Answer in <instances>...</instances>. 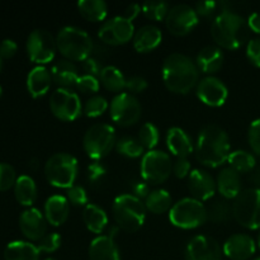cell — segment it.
<instances>
[{"label":"cell","mask_w":260,"mask_h":260,"mask_svg":"<svg viewBox=\"0 0 260 260\" xmlns=\"http://www.w3.org/2000/svg\"><path fill=\"white\" fill-rule=\"evenodd\" d=\"M196 63H197L200 71L205 74L217 73L223 65V52L220 47L213 45L205 46L201 48L200 52L196 57Z\"/></svg>","instance_id":"obj_28"},{"label":"cell","mask_w":260,"mask_h":260,"mask_svg":"<svg viewBox=\"0 0 260 260\" xmlns=\"http://www.w3.org/2000/svg\"><path fill=\"white\" fill-rule=\"evenodd\" d=\"M161 76L165 86L170 91L187 94L197 86L200 81V69L189 56L174 52L164 60Z\"/></svg>","instance_id":"obj_1"},{"label":"cell","mask_w":260,"mask_h":260,"mask_svg":"<svg viewBox=\"0 0 260 260\" xmlns=\"http://www.w3.org/2000/svg\"><path fill=\"white\" fill-rule=\"evenodd\" d=\"M79 164L75 156L68 152H56L51 155L45 164V177L56 188L73 187L78 177Z\"/></svg>","instance_id":"obj_6"},{"label":"cell","mask_w":260,"mask_h":260,"mask_svg":"<svg viewBox=\"0 0 260 260\" xmlns=\"http://www.w3.org/2000/svg\"><path fill=\"white\" fill-rule=\"evenodd\" d=\"M169 220L180 229H196L207 221V207L193 197H185L172 206Z\"/></svg>","instance_id":"obj_7"},{"label":"cell","mask_w":260,"mask_h":260,"mask_svg":"<svg viewBox=\"0 0 260 260\" xmlns=\"http://www.w3.org/2000/svg\"><path fill=\"white\" fill-rule=\"evenodd\" d=\"M169 9V4L167 2H146L141 5L142 13L147 18L154 20H161L167 18Z\"/></svg>","instance_id":"obj_40"},{"label":"cell","mask_w":260,"mask_h":260,"mask_svg":"<svg viewBox=\"0 0 260 260\" xmlns=\"http://www.w3.org/2000/svg\"><path fill=\"white\" fill-rule=\"evenodd\" d=\"M228 2H215V0H210V2H198L196 4V12L200 17L203 18H213L221 14V13L226 12L229 9Z\"/></svg>","instance_id":"obj_38"},{"label":"cell","mask_w":260,"mask_h":260,"mask_svg":"<svg viewBox=\"0 0 260 260\" xmlns=\"http://www.w3.org/2000/svg\"><path fill=\"white\" fill-rule=\"evenodd\" d=\"M188 187L193 198L198 201H207L215 196L217 184L211 173L205 169H193L188 175Z\"/></svg>","instance_id":"obj_19"},{"label":"cell","mask_w":260,"mask_h":260,"mask_svg":"<svg viewBox=\"0 0 260 260\" xmlns=\"http://www.w3.org/2000/svg\"><path fill=\"white\" fill-rule=\"evenodd\" d=\"M108 101L102 95H93L86 101L83 111L88 117H99L108 109Z\"/></svg>","instance_id":"obj_41"},{"label":"cell","mask_w":260,"mask_h":260,"mask_svg":"<svg viewBox=\"0 0 260 260\" xmlns=\"http://www.w3.org/2000/svg\"><path fill=\"white\" fill-rule=\"evenodd\" d=\"M126 79L123 73L113 65L104 66L99 75V81L106 89L111 91H121L126 88Z\"/></svg>","instance_id":"obj_34"},{"label":"cell","mask_w":260,"mask_h":260,"mask_svg":"<svg viewBox=\"0 0 260 260\" xmlns=\"http://www.w3.org/2000/svg\"><path fill=\"white\" fill-rule=\"evenodd\" d=\"M116 150L119 154L127 157H139L144 156L145 154V147L142 146L141 142L129 136H124L117 140Z\"/></svg>","instance_id":"obj_37"},{"label":"cell","mask_w":260,"mask_h":260,"mask_svg":"<svg viewBox=\"0 0 260 260\" xmlns=\"http://www.w3.org/2000/svg\"><path fill=\"white\" fill-rule=\"evenodd\" d=\"M90 260H121L119 250L114 239L108 235H99L93 239L89 245Z\"/></svg>","instance_id":"obj_24"},{"label":"cell","mask_w":260,"mask_h":260,"mask_svg":"<svg viewBox=\"0 0 260 260\" xmlns=\"http://www.w3.org/2000/svg\"><path fill=\"white\" fill-rule=\"evenodd\" d=\"M41 251L37 245L29 241L15 240L7 245L4 250L5 260H40Z\"/></svg>","instance_id":"obj_29"},{"label":"cell","mask_w":260,"mask_h":260,"mask_svg":"<svg viewBox=\"0 0 260 260\" xmlns=\"http://www.w3.org/2000/svg\"><path fill=\"white\" fill-rule=\"evenodd\" d=\"M116 131L108 123H94L86 129L83 146L86 155L93 160H101L116 146Z\"/></svg>","instance_id":"obj_8"},{"label":"cell","mask_w":260,"mask_h":260,"mask_svg":"<svg viewBox=\"0 0 260 260\" xmlns=\"http://www.w3.org/2000/svg\"><path fill=\"white\" fill-rule=\"evenodd\" d=\"M70 205L68 198L61 194H53L45 203V217L52 226H61L68 220Z\"/></svg>","instance_id":"obj_23"},{"label":"cell","mask_w":260,"mask_h":260,"mask_svg":"<svg viewBox=\"0 0 260 260\" xmlns=\"http://www.w3.org/2000/svg\"><path fill=\"white\" fill-rule=\"evenodd\" d=\"M25 47L30 61L42 66L43 63H48L55 57L57 50L56 37H53L46 29H35L28 36Z\"/></svg>","instance_id":"obj_13"},{"label":"cell","mask_w":260,"mask_h":260,"mask_svg":"<svg viewBox=\"0 0 260 260\" xmlns=\"http://www.w3.org/2000/svg\"><path fill=\"white\" fill-rule=\"evenodd\" d=\"M200 15L196 8L188 4H177L172 7L165 18V24L170 33L177 36H184L194 29L198 24Z\"/></svg>","instance_id":"obj_15"},{"label":"cell","mask_w":260,"mask_h":260,"mask_svg":"<svg viewBox=\"0 0 260 260\" xmlns=\"http://www.w3.org/2000/svg\"><path fill=\"white\" fill-rule=\"evenodd\" d=\"M61 246V236L57 233L46 234L37 243V248L41 253H53Z\"/></svg>","instance_id":"obj_43"},{"label":"cell","mask_w":260,"mask_h":260,"mask_svg":"<svg viewBox=\"0 0 260 260\" xmlns=\"http://www.w3.org/2000/svg\"><path fill=\"white\" fill-rule=\"evenodd\" d=\"M146 206L134 194H121L114 198L112 212L117 225L124 231L135 233L146 220Z\"/></svg>","instance_id":"obj_5"},{"label":"cell","mask_w":260,"mask_h":260,"mask_svg":"<svg viewBox=\"0 0 260 260\" xmlns=\"http://www.w3.org/2000/svg\"><path fill=\"white\" fill-rule=\"evenodd\" d=\"M14 196L18 203L30 207L37 198V185L29 175H19L14 184Z\"/></svg>","instance_id":"obj_30"},{"label":"cell","mask_w":260,"mask_h":260,"mask_svg":"<svg viewBox=\"0 0 260 260\" xmlns=\"http://www.w3.org/2000/svg\"><path fill=\"white\" fill-rule=\"evenodd\" d=\"M211 35L218 46L228 50H236L248 40V22L239 13L226 10L213 19Z\"/></svg>","instance_id":"obj_3"},{"label":"cell","mask_w":260,"mask_h":260,"mask_svg":"<svg viewBox=\"0 0 260 260\" xmlns=\"http://www.w3.org/2000/svg\"><path fill=\"white\" fill-rule=\"evenodd\" d=\"M50 109L61 121H74L83 112V104L76 91L57 88L50 96Z\"/></svg>","instance_id":"obj_11"},{"label":"cell","mask_w":260,"mask_h":260,"mask_svg":"<svg viewBox=\"0 0 260 260\" xmlns=\"http://www.w3.org/2000/svg\"><path fill=\"white\" fill-rule=\"evenodd\" d=\"M75 86L79 90L83 91V93L95 94L96 91L99 90V88H101V81H99V79L95 78V76L84 74V75L79 76Z\"/></svg>","instance_id":"obj_44"},{"label":"cell","mask_w":260,"mask_h":260,"mask_svg":"<svg viewBox=\"0 0 260 260\" xmlns=\"http://www.w3.org/2000/svg\"><path fill=\"white\" fill-rule=\"evenodd\" d=\"M78 9L90 22H101L108 14V5L104 0H80L78 2Z\"/></svg>","instance_id":"obj_32"},{"label":"cell","mask_w":260,"mask_h":260,"mask_svg":"<svg viewBox=\"0 0 260 260\" xmlns=\"http://www.w3.org/2000/svg\"><path fill=\"white\" fill-rule=\"evenodd\" d=\"M173 198L167 189H155L149 193L145 198V206L146 210L155 215H160L172 208Z\"/></svg>","instance_id":"obj_33"},{"label":"cell","mask_w":260,"mask_h":260,"mask_svg":"<svg viewBox=\"0 0 260 260\" xmlns=\"http://www.w3.org/2000/svg\"><path fill=\"white\" fill-rule=\"evenodd\" d=\"M142 107L139 99L131 93H119L112 99L109 114L113 122L119 126H131L140 119Z\"/></svg>","instance_id":"obj_12"},{"label":"cell","mask_w":260,"mask_h":260,"mask_svg":"<svg viewBox=\"0 0 260 260\" xmlns=\"http://www.w3.org/2000/svg\"><path fill=\"white\" fill-rule=\"evenodd\" d=\"M229 164L238 173H249L256 164L255 156L246 150H235L229 156Z\"/></svg>","instance_id":"obj_35"},{"label":"cell","mask_w":260,"mask_h":260,"mask_svg":"<svg viewBox=\"0 0 260 260\" xmlns=\"http://www.w3.org/2000/svg\"><path fill=\"white\" fill-rule=\"evenodd\" d=\"M248 141L251 150L255 154L260 155V118L251 122L250 126H249Z\"/></svg>","instance_id":"obj_47"},{"label":"cell","mask_w":260,"mask_h":260,"mask_svg":"<svg viewBox=\"0 0 260 260\" xmlns=\"http://www.w3.org/2000/svg\"><path fill=\"white\" fill-rule=\"evenodd\" d=\"M140 12H142L141 10V5L139 4H131L127 7L126 9V14H124V17L128 18V19H134V18H136L137 15L140 14Z\"/></svg>","instance_id":"obj_55"},{"label":"cell","mask_w":260,"mask_h":260,"mask_svg":"<svg viewBox=\"0 0 260 260\" xmlns=\"http://www.w3.org/2000/svg\"><path fill=\"white\" fill-rule=\"evenodd\" d=\"M83 220L89 231L94 234H102L108 223V216L103 208L94 203H88L84 207Z\"/></svg>","instance_id":"obj_31"},{"label":"cell","mask_w":260,"mask_h":260,"mask_svg":"<svg viewBox=\"0 0 260 260\" xmlns=\"http://www.w3.org/2000/svg\"><path fill=\"white\" fill-rule=\"evenodd\" d=\"M56 46L61 55L70 61L86 60L94 48L90 35L76 25H65L61 28L56 36Z\"/></svg>","instance_id":"obj_4"},{"label":"cell","mask_w":260,"mask_h":260,"mask_svg":"<svg viewBox=\"0 0 260 260\" xmlns=\"http://www.w3.org/2000/svg\"><path fill=\"white\" fill-rule=\"evenodd\" d=\"M45 260H57V259H55V258H47V259H45Z\"/></svg>","instance_id":"obj_59"},{"label":"cell","mask_w":260,"mask_h":260,"mask_svg":"<svg viewBox=\"0 0 260 260\" xmlns=\"http://www.w3.org/2000/svg\"><path fill=\"white\" fill-rule=\"evenodd\" d=\"M132 190H134V196L135 197L140 198H146L150 193V188L149 184H147L145 180H139V182H135V184L132 185Z\"/></svg>","instance_id":"obj_53"},{"label":"cell","mask_w":260,"mask_h":260,"mask_svg":"<svg viewBox=\"0 0 260 260\" xmlns=\"http://www.w3.org/2000/svg\"><path fill=\"white\" fill-rule=\"evenodd\" d=\"M246 22H248L249 29L260 35V13H251Z\"/></svg>","instance_id":"obj_54"},{"label":"cell","mask_w":260,"mask_h":260,"mask_svg":"<svg viewBox=\"0 0 260 260\" xmlns=\"http://www.w3.org/2000/svg\"><path fill=\"white\" fill-rule=\"evenodd\" d=\"M190 161L187 157H177L174 162H173V173L177 178H185L187 175L190 174Z\"/></svg>","instance_id":"obj_51"},{"label":"cell","mask_w":260,"mask_h":260,"mask_svg":"<svg viewBox=\"0 0 260 260\" xmlns=\"http://www.w3.org/2000/svg\"><path fill=\"white\" fill-rule=\"evenodd\" d=\"M47 223L45 215L38 208H27L19 216L20 231L32 241H40L46 235Z\"/></svg>","instance_id":"obj_18"},{"label":"cell","mask_w":260,"mask_h":260,"mask_svg":"<svg viewBox=\"0 0 260 260\" xmlns=\"http://www.w3.org/2000/svg\"><path fill=\"white\" fill-rule=\"evenodd\" d=\"M119 226L117 225V226H112L111 229H109V233H108V236L109 238H112V239H114L117 236V234H118V231H119Z\"/></svg>","instance_id":"obj_56"},{"label":"cell","mask_w":260,"mask_h":260,"mask_svg":"<svg viewBox=\"0 0 260 260\" xmlns=\"http://www.w3.org/2000/svg\"><path fill=\"white\" fill-rule=\"evenodd\" d=\"M140 170H141L142 179L147 184H161L173 172L170 155L161 150H149L142 156Z\"/></svg>","instance_id":"obj_10"},{"label":"cell","mask_w":260,"mask_h":260,"mask_svg":"<svg viewBox=\"0 0 260 260\" xmlns=\"http://www.w3.org/2000/svg\"><path fill=\"white\" fill-rule=\"evenodd\" d=\"M135 36V25L131 19L124 15L111 18L101 25L98 37L102 42L111 46H118L131 41Z\"/></svg>","instance_id":"obj_14"},{"label":"cell","mask_w":260,"mask_h":260,"mask_svg":"<svg viewBox=\"0 0 260 260\" xmlns=\"http://www.w3.org/2000/svg\"><path fill=\"white\" fill-rule=\"evenodd\" d=\"M52 84V76L51 71H48L45 66H36L29 71L27 76V89L28 93L33 98H41L50 90Z\"/></svg>","instance_id":"obj_26"},{"label":"cell","mask_w":260,"mask_h":260,"mask_svg":"<svg viewBox=\"0 0 260 260\" xmlns=\"http://www.w3.org/2000/svg\"><path fill=\"white\" fill-rule=\"evenodd\" d=\"M68 201L74 206H86L88 205V193L81 185H75L68 189Z\"/></svg>","instance_id":"obj_45"},{"label":"cell","mask_w":260,"mask_h":260,"mask_svg":"<svg viewBox=\"0 0 260 260\" xmlns=\"http://www.w3.org/2000/svg\"><path fill=\"white\" fill-rule=\"evenodd\" d=\"M134 47L139 52H149L155 50L161 43L162 33L159 27L154 24H145L135 32Z\"/></svg>","instance_id":"obj_25"},{"label":"cell","mask_w":260,"mask_h":260,"mask_svg":"<svg viewBox=\"0 0 260 260\" xmlns=\"http://www.w3.org/2000/svg\"><path fill=\"white\" fill-rule=\"evenodd\" d=\"M255 240L248 234H234L223 243L222 251L231 260H248L255 254Z\"/></svg>","instance_id":"obj_20"},{"label":"cell","mask_w":260,"mask_h":260,"mask_svg":"<svg viewBox=\"0 0 260 260\" xmlns=\"http://www.w3.org/2000/svg\"><path fill=\"white\" fill-rule=\"evenodd\" d=\"M230 149V137L220 126L208 124L198 134L196 156L206 167L216 168L228 161L231 154Z\"/></svg>","instance_id":"obj_2"},{"label":"cell","mask_w":260,"mask_h":260,"mask_svg":"<svg viewBox=\"0 0 260 260\" xmlns=\"http://www.w3.org/2000/svg\"><path fill=\"white\" fill-rule=\"evenodd\" d=\"M104 66H102L101 60L98 57H94V56H89L86 60L83 61V69L85 71L86 75H91L98 78L101 75L102 70H103Z\"/></svg>","instance_id":"obj_49"},{"label":"cell","mask_w":260,"mask_h":260,"mask_svg":"<svg viewBox=\"0 0 260 260\" xmlns=\"http://www.w3.org/2000/svg\"><path fill=\"white\" fill-rule=\"evenodd\" d=\"M196 93L202 103L211 107H220L228 99L229 89L221 79L208 75L198 81Z\"/></svg>","instance_id":"obj_17"},{"label":"cell","mask_w":260,"mask_h":260,"mask_svg":"<svg viewBox=\"0 0 260 260\" xmlns=\"http://www.w3.org/2000/svg\"><path fill=\"white\" fill-rule=\"evenodd\" d=\"M159 128L152 122H146L141 126L139 132V141L145 149L154 150L159 142Z\"/></svg>","instance_id":"obj_39"},{"label":"cell","mask_w":260,"mask_h":260,"mask_svg":"<svg viewBox=\"0 0 260 260\" xmlns=\"http://www.w3.org/2000/svg\"><path fill=\"white\" fill-rule=\"evenodd\" d=\"M185 260H222V249L211 236L197 235L187 244Z\"/></svg>","instance_id":"obj_16"},{"label":"cell","mask_w":260,"mask_h":260,"mask_svg":"<svg viewBox=\"0 0 260 260\" xmlns=\"http://www.w3.org/2000/svg\"><path fill=\"white\" fill-rule=\"evenodd\" d=\"M167 145L169 151L177 157H188L194 150L189 135L180 127H172L167 134Z\"/></svg>","instance_id":"obj_27"},{"label":"cell","mask_w":260,"mask_h":260,"mask_svg":"<svg viewBox=\"0 0 260 260\" xmlns=\"http://www.w3.org/2000/svg\"><path fill=\"white\" fill-rule=\"evenodd\" d=\"M147 88V80L142 76L134 75L126 79V89L129 93H141Z\"/></svg>","instance_id":"obj_50"},{"label":"cell","mask_w":260,"mask_h":260,"mask_svg":"<svg viewBox=\"0 0 260 260\" xmlns=\"http://www.w3.org/2000/svg\"><path fill=\"white\" fill-rule=\"evenodd\" d=\"M253 260H260V256H258V258H255V259H253Z\"/></svg>","instance_id":"obj_61"},{"label":"cell","mask_w":260,"mask_h":260,"mask_svg":"<svg viewBox=\"0 0 260 260\" xmlns=\"http://www.w3.org/2000/svg\"><path fill=\"white\" fill-rule=\"evenodd\" d=\"M216 184H217V190L223 198L235 200L241 193L240 173H238L231 167L222 168L217 174Z\"/></svg>","instance_id":"obj_21"},{"label":"cell","mask_w":260,"mask_h":260,"mask_svg":"<svg viewBox=\"0 0 260 260\" xmlns=\"http://www.w3.org/2000/svg\"><path fill=\"white\" fill-rule=\"evenodd\" d=\"M258 244H259V248H260V234H259V238H258Z\"/></svg>","instance_id":"obj_60"},{"label":"cell","mask_w":260,"mask_h":260,"mask_svg":"<svg viewBox=\"0 0 260 260\" xmlns=\"http://www.w3.org/2000/svg\"><path fill=\"white\" fill-rule=\"evenodd\" d=\"M233 216L239 225L249 230L260 229V189L249 188L241 190L234 200Z\"/></svg>","instance_id":"obj_9"},{"label":"cell","mask_w":260,"mask_h":260,"mask_svg":"<svg viewBox=\"0 0 260 260\" xmlns=\"http://www.w3.org/2000/svg\"><path fill=\"white\" fill-rule=\"evenodd\" d=\"M18 45L10 38L3 40L0 42V57L2 58H12L17 53Z\"/></svg>","instance_id":"obj_52"},{"label":"cell","mask_w":260,"mask_h":260,"mask_svg":"<svg viewBox=\"0 0 260 260\" xmlns=\"http://www.w3.org/2000/svg\"><path fill=\"white\" fill-rule=\"evenodd\" d=\"M233 207L226 200H215L207 207V220L215 223H222L230 218Z\"/></svg>","instance_id":"obj_36"},{"label":"cell","mask_w":260,"mask_h":260,"mask_svg":"<svg viewBox=\"0 0 260 260\" xmlns=\"http://www.w3.org/2000/svg\"><path fill=\"white\" fill-rule=\"evenodd\" d=\"M246 57L256 68H260V38L249 40L246 45Z\"/></svg>","instance_id":"obj_48"},{"label":"cell","mask_w":260,"mask_h":260,"mask_svg":"<svg viewBox=\"0 0 260 260\" xmlns=\"http://www.w3.org/2000/svg\"><path fill=\"white\" fill-rule=\"evenodd\" d=\"M51 76H52V81L56 85H58V88L70 89L71 86H75L80 75L73 61L62 58L53 63L51 68Z\"/></svg>","instance_id":"obj_22"},{"label":"cell","mask_w":260,"mask_h":260,"mask_svg":"<svg viewBox=\"0 0 260 260\" xmlns=\"http://www.w3.org/2000/svg\"><path fill=\"white\" fill-rule=\"evenodd\" d=\"M2 68H3V58L0 57V71H2Z\"/></svg>","instance_id":"obj_57"},{"label":"cell","mask_w":260,"mask_h":260,"mask_svg":"<svg viewBox=\"0 0 260 260\" xmlns=\"http://www.w3.org/2000/svg\"><path fill=\"white\" fill-rule=\"evenodd\" d=\"M2 95H3V89L2 86H0V98H2Z\"/></svg>","instance_id":"obj_58"},{"label":"cell","mask_w":260,"mask_h":260,"mask_svg":"<svg viewBox=\"0 0 260 260\" xmlns=\"http://www.w3.org/2000/svg\"><path fill=\"white\" fill-rule=\"evenodd\" d=\"M17 179V173L14 168L7 162H0V192L14 187Z\"/></svg>","instance_id":"obj_42"},{"label":"cell","mask_w":260,"mask_h":260,"mask_svg":"<svg viewBox=\"0 0 260 260\" xmlns=\"http://www.w3.org/2000/svg\"><path fill=\"white\" fill-rule=\"evenodd\" d=\"M107 174V169L101 161L94 160L88 167V180L91 184H99L104 179Z\"/></svg>","instance_id":"obj_46"}]
</instances>
